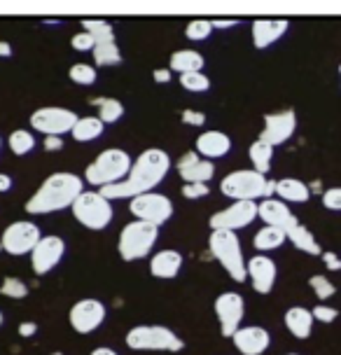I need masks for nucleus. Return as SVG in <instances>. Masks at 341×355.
<instances>
[{"instance_id":"obj_1","label":"nucleus","mask_w":341,"mask_h":355,"mask_svg":"<svg viewBox=\"0 0 341 355\" xmlns=\"http://www.w3.org/2000/svg\"><path fill=\"white\" fill-rule=\"evenodd\" d=\"M170 171V157L159 148H150L143 150L131 164V171L124 180L115 182V185L100 187L98 192L110 199L112 204L119 199H134L145 192H155V187H159L164 182V178Z\"/></svg>"},{"instance_id":"obj_2","label":"nucleus","mask_w":341,"mask_h":355,"mask_svg":"<svg viewBox=\"0 0 341 355\" xmlns=\"http://www.w3.org/2000/svg\"><path fill=\"white\" fill-rule=\"evenodd\" d=\"M82 192H85V178L68 173V171H59V173H52L42 180V185L35 189L24 208L28 215L61 213L71 208Z\"/></svg>"},{"instance_id":"obj_3","label":"nucleus","mask_w":341,"mask_h":355,"mask_svg":"<svg viewBox=\"0 0 341 355\" xmlns=\"http://www.w3.org/2000/svg\"><path fill=\"white\" fill-rule=\"evenodd\" d=\"M208 250L218 259L220 266L229 274L234 283H245L248 269H245V257L241 248V239L236 232L227 230H213L208 236Z\"/></svg>"},{"instance_id":"obj_4","label":"nucleus","mask_w":341,"mask_h":355,"mask_svg":"<svg viewBox=\"0 0 341 355\" xmlns=\"http://www.w3.org/2000/svg\"><path fill=\"white\" fill-rule=\"evenodd\" d=\"M131 155L122 148H108L85 168V182L91 187H108L124 180L131 171Z\"/></svg>"},{"instance_id":"obj_5","label":"nucleus","mask_w":341,"mask_h":355,"mask_svg":"<svg viewBox=\"0 0 341 355\" xmlns=\"http://www.w3.org/2000/svg\"><path fill=\"white\" fill-rule=\"evenodd\" d=\"M157 241H159V227L143 220H131L119 232L117 252L124 262H138L152 252Z\"/></svg>"},{"instance_id":"obj_6","label":"nucleus","mask_w":341,"mask_h":355,"mask_svg":"<svg viewBox=\"0 0 341 355\" xmlns=\"http://www.w3.org/2000/svg\"><path fill=\"white\" fill-rule=\"evenodd\" d=\"M73 218L80 222L85 230L103 232L110 227L112 218H115V206L110 199H105L98 189H85L78 201L71 206Z\"/></svg>"},{"instance_id":"obj_7","label":"nucleus","mask_w":341,"mask_h":355,"mask_svg":"<svg viewBox=\"0 0 341 355\" xmlns=\"http://www.w3.org/2000/svg\"><path fill=\"white\" fill-rule=\"evenodd\" d=\"M124 341L131 351L178 353L185 348V341H182L170 327H164V325H136L126 332Z\"/></svg>"},{"instance_id":"obj_8","label":"nucleus","mask_w":341,"mask_h":355,"mask_svg":"<svg viewBox=\"0 0 341 355\" xmlns=\"http://www.w3.org/2000/svg\"><path fill=\"white\" fill-rule=\"evenodd\" d=\"M269 178L255 168L231 171L220 180V192L231 201H262L267 199Z\"/></svg>"},{"instance_id":"obj_9","label":"nucleus","mask_w":341,"mask_h":355,"mask_svg":"<svg viewBox=\"0 0 341 355\" xmlns=\"http://www.w3.org/2000/svg\"><path fill=\"white\" fill-rule=\"evenodd\" d=\"M75 122H78V112L63 105H45L37 107L30 115V129L40 131L42 136H66L73 131Z\"/></svg>"},{"instance_id":"obj_10","label":"nucleus","mask_w":341,"mask_h":355,"mask_svg":"<svg viewBox=\"0 0 341 355\" xmlns=\"http://www.w3.org/2000/svg\"><path fill=\"white\" fill-rule=\"evenodd\" d=\"M129 213L134 215V220H143L161 227L173 218V201L161 192H145L131 199Z\"/></svg>"},{"instance_id":"obj_11","label":"nucleus","mask_w":341,"mask_h":355,"mask_svg":"<svg viewBox=\"0 0 341 355\" xmlns=\"http://www.w3.org/2000/svg\"><path fill=\"white\" fill-rule=\"evenodd\" d=\"M40 239H42V234H40V227H37L35 222L17 220V222H12V225L5 227L0 243H3V250L8 252V255L21 257V255H30L35 248V243Z\"/></svg>"},{"instance_id":"obj_12","label":"nucleus","mask_w":341,"mask_h":355,"mask_svg":"<svg viewBox=\"0 0 341 355\" xmlns=\"http://www.w3.org/2000/svg\"><path fill=\"white\" fill-rule=\"evenodd\" d=\"M63 255H66V241L56 234H42L30 252V269L35 276H47L61 264Z\"/></svg>"},{"instance_id":"obj_13","label":"nucleus","mask_w":341,"mask_h":355,"mask_svg":"<svg viewBox=\"0 0 341 355\" xmlns=\"http://www.w3.org/2000/svg\"><path fill=\"white\" fill-rule=\"evenodd\" d=\"M105 315H108V309L100 300H94V297H87V300L75 302L71 311H68V322L78 334H91L94 329H98L105 322Z\"/></svg>"},{"instance_id":"obj_14","label":"nucleus","mask_w":341,"mask_h":355,"mask_svg":"<svg viewBox=\"0 0 341 355\" xmlns=\"http://www.w3.org/2000/svg\"><path fill=\"white\" fill-rule=\"evenodd\" d=\"M216 315H218V322H220V334L231 339V334L243 325V315H245L243 295L236 293V290H227V293L218 295Z\"/></svg>"},{"instance_id":"obj_15","label":"nucleus","mask_w":341,"mask_h":355,"mask_svg":"<svg viewBox=\"0 0 341 355\" xmlns=\"http://www.w3.org/2000/svg\"><path fill=\"white\" fill-rule=\"evenodd\" d=\"M257 220V201H231L225 211H218L211 215L208 225L211 230H227L238 232L243 227H250Z\"/></svg>"},{"instance_id":"obj_16","label":"nucleus","mask_w":341,"mask_h":355,"mask_svg":"<svg viewBox=\"0 0 341 355\" xmlns=\"http://www.w3.org/2000/svg\"><path fill=\"white\" fill-rule=\"evenodd\" d=\"M297 131V115L295 110H281L271 112L264 117V129L260 133V141L269 143L271 148H279V145L288 143Z\"/></svg>"},{"instance_id":"obj_17","label":"nucleus","mask_w":341,"mask_h":355,"mask_svg":"<svg viewBox=\"0 0 341 355\" xmlns=\"http://www.w3.org/2000/svg\"><path fill=\"white\" fill-rule=\"evenodd\" d=\"M245 269H248V281L257 295H269L274 290L276 278H279V266L269 255H264V252L252 255L245 262Z\"/></svg>"},{"instance_id":"obj_18","label":"nucleus","mask_w":341,"mask_h":355,"mask_svg":"<svg viewBox=\"0 0 341 355\" xmlns=\"http://www.w3.org/2000/svg\"><path fill=\"white\" fill-rule=\"evenodd\" d=\"M231 344L241 355H262L269 351L271 334L260 325H241L231 334Z\"/></svg>"},{"instance_id":"obj_19","label":"nucleus","mask_w":341,"mask_h":355,"mask_svg":"<svg viewBox=\"0 0 341 355\" xmlns=\"http://www.w3.org/2000/svg\"><path fill=\"white\" fill-rule=\"evenodd\" d=\"M175 168H178V175L185 182H211L213 175H216V166H213V162L199 157L197 150L185 152V155L175 162Z\"/></svg>"},{"instance_id":"obj_20","label":"nucleus","mask_w":341,"mask_h":355,"mask_svg":"<svg viewBox=\"0 0 341 355\" xmlns=\"http://www.w3.org/2000/svg\"><path fill=\"white\" fill-rule=\"evenodd\" d=\"M288 28H290L288 19H257L250 26L252 44H255V49H267L271 44L279 42L288 33Z\"/></svg>"},{"instance_id":"obj_21","label":"nucleus","mask_w":341,"mask_h":355,"mask_svg":"<svg viewBox=\"0 0 341 355\" xmlns=\"http://www.w3.org/2000/svg\"><path fill=\"white\" fill-rule=\"evenodd\" d=\"M257 218L269 227H281L286 232V227L290 225V220L295 218V213L290 211V206L286 201H281L279 196H269V199L257 201Z\"/></svg>"},{"instance_id":"obj_22","label":"nucleus","mask_w":341,"mask_h":355,"mask_svg":"<svg viewBox=\"0 0 341 355\" xmlns=\"http://www.w3.org/2000/svg\"><path fill=\"white\" fill-rule=\"evenodd\" d=\"M197 155L204 157V159H220V157H227L231 152V138L222 131H204L197 138Z\"/></svg>"},{"instance_id":"obj_23","label":"nucleus","mask_w":341,"mask_h":355,"mask_svg":"<svg viewBox=\"0 0 341 355\" xmlns=\"http://www.w3.org/2000/svg\"><path fill=\"white\" fill-rule=\"evenodd\" d=\"M182 262H185V259H182L178 250H173V248L159 250L150 257V274L155 278H161V281H173V278L180 274Z\"/></svg>"},{"instance_id":"obj_24","label":"nucleus","mask_w":341,"mask_h":355,"mask_svg":"<svg viewBox=\"0 0 341 355\" xmlns=\"http://www.w3.org/2000/svg\"><path fill=\"white\" fill-rule=\"evenodd\" d=\"M283 322H286L288 332L292 334L295 339L304 341V339L311 337L315 318H313L311 309H306V306H290L286 311V315H283Z\"/></svg>"},{"instance_id":"obj_25","label":"nucleus","mask_w":341,"mask_h":355,"mask_svg":"<svg viewBox=\"0 0 341 355\" xmlns=\"http://www.w3.org/2000/svg\"><path fill=\"white\" fill-rule=\"evenodd\" d=\"M286 236H288V241L295 245L297 250L306 252V255H323V250H320L318 239L313 236L308 227L301 225L297 215H295L292 220H290V225L286 227Z\"/></svg>"},{"instance_id":"obj_26","label":"nucleus","mask_w":341,"mask_h":355,"mask_svg":"<svg viewBox=\"0 0 341 355\" xmlns=\"http://www.w3.org/2000/svg\"><path fill=\"white\" fill-rule=\"evenodd\" d=\"M276 196L286 204H306L311 199V189L297 178H281L276 180Z\"/></svg>"},{"instance_id":"obj_27","label":"nucleus","mask_w":341,"mask_h":355,"mask_svg":"<svg viewBox=\"0 0 341 355\" xmlns=\"http://www.w3.org/2000/svg\"><path fill=\"white\" fill-rule=\"evenodd\" d=\"M206 66V59L199 49H178V52L170 54V71L185 75V73H201Z\"/></svg>"},{"instance_id":"obj_28","label":"nucleus","mask_w":341,"mask_h":355,"mask_svg":"<svg viewBox=\"0 0 341 355\" xmlns=\"http://www.w3.org/2000/svg\"><path fill=\"white\" fill-rule=\"evenodd\" d=\"M288 241L286 236V232L281 230V227H269V225H264L260 232L252 236V245H255V250L257 252H271V250H279L283 243Z\"/></svg>"},{"instance_id":"obj_29","label":"nucleus","mask_w":341,"mask_h":355,"mask_svg":"<svg viewBox=\"0 0 341 355\" xmlns=\"http://www.w3.org/2000/svg\"><path fill=\"white\" fill-rule=\"evenodd\" d=\"M103 131H105V124L100 122L98 115L96 117L89 115V117H78V122H75L73 131H71V136L78 143H91V141H96V138L103 136Z\"/></svg>"},{"instance_id":"obj_30","label":"nucleus","mask_w":341,"mask_h":355,"mask_svg":"<svg viewBox=\"0 0 341 355\" xmlns=\"http://www.w3.org/2000/svg\"><path fill=\"white\" fill-rule=\"evenodd\" d=\"M248 157H250L252 168H255L257 173L267 175L269 171H271V162H274V148H271L269 143H264V141L257 138V141L250 145Z\"/></svg>"},{"instance_id":"obj_31","label":"nucleus","mask_w":341,"mask_h":355,"mask_svg":"<svg viewBox=\"0 0 341 355\" xmlns=\"http://www.w3.org/2000/svg\"><path fill=\"white\" fill-rule=\"evenodd\" d=\"M8 145H10V150L15 152L17 157H24V155H30V152L35 150V136H33V131H26V129H15L10 133V138H8Z\"/></svg>"},{"instance_id":"obj_32","label":"nucleus","mask_w":341,"mask_h":355,"mask_svg":"<svg viewBox=\"0 0 341 355\" xmlns=\"http://www.w3.org/2000/svg\"><path fill=\"white\" fill-rule=\"evenodd\" d=\"M91 54L96 66H117V63H122V49H119L117 42H100L91 49Z\"/></svg>"},{"instance_id":"obj_33","label":"nucleus","mask_w":341,"mask_h":355,"mask_svg":"<svg viewBox=\"0 0 341 355\" xmlns=\"http://www.w3.org/2000/svg\"><path fill=\"white\" fill-rule=\"evenodd\" d=\"M82 31L94 35L96 44L115 42V28H112L110 21H103V19H85V21H82Z\"/></svg>"},{"instance_id":"obj_34","label":"nucleus","mask_w":341,"mask_h":355,"mask_svg":"<svg viewBox=\"0 0 341 355\" xmlns=\"http://www.w3.org/2000/svg\"><path fill=\"white\" fill-rule=\"evenodd\" d=\"M68 78H71L75 85L91 87V85H96L98 73H96V66H91V63H73L71 71H68Z\"/></svg>"},{"instance_id":"obj_35","label":"nucleus","mask_w":341,"mask_h":355,"mask_svg":"<svg viewBox=\"0 0 341 355\" xmlns=\"http://www.w3.org/2000/svg\"><path fill=\"white\" fill-rule=\"evenodd\" d=\"M124 117V105L117 98H103L98 105V119L103 124H115Z\"/></svg>"},{"instance_id":"obj_36","label":"nucleus","mask_w":341,"mask_h":355,"mask_svg":"<svg viewBox=\"0 0 341 355\" xmlns=\"http://www.w3.org/2000/svg\"><path fill=\"white\" fill-rule=\"evenodd\" d=\"M180 87L187 89L189 94H204L211 89V80H208V75L201 71V73H185L180 75Z\"/></svg>"},{"instance_id":"obj_37","label":"nucleus","mask_w":341,"mask_h":355,"mask_svg":"<svg viewBox=\"0 0 341 355\" xmlns=\"http://www.w3.org/2000/svg\"><path fill=\"white\" fill-rule=\"evenodd\" d=\"M213 33V21L208 19H194L185 26V37L192 42H201V40H208Z\"/></svg>"},{"instance_id":"obj_38","label":"nucleus","mask_w":341,"mask_h":355,"mask_svg":"<svg viewBox=\"0 0 341 355\" xmlns=\"http://www.w3.org/2000/svg\"><path fill=\"white\" fill-rule=\"evenodd\" d=\"M0 293H3L8 300H24L28 295V285L17 276H8L0 285Z\"/></svg>"},{"instance_id":"obj_39","label":"nucleus","mask_w":341,"mask_h":355,"mask_svg":"<svg viewBox=\"0 0 341 355\" xmlns=\"http://www.w3.org/2000/svg\"><path fill=\"white\" fill-rule=\"evenodd\" d=\"M308 285H311L313 295L318 297V300H330L337 293V288H334V283L330 281L327 276H320V274H313L308 278Z\"/></svg>"},{"instance_id":"obj_40","label":"nucleus","mask_w":341,"mask_h":355,"mask_svg":"<svg viewBox=\"0 0 341 355\" xmlns=\"http://www.w3.org/2000/svg\"><path fill=\"white\" fill-rule=\"evenodd\" d=\"M182 196H185V199H204V196H208L211 194V187H208V182H185V185H182Z\"/></svg>"},{"instance_id":"obj_41","label":"nucleus","mask_w":341,"mask_h":355,"mask_svg":"<svg viewBox=\"0 0 341 355\" xmlns=\"http://www.w3.org/2000/svg\"><path fill=\"white\" fill-rule=\"evenodd\" d=\"M71 47L78 49V52H91V49L96 47V40H94V35H89L87 31H80V33H75L71 37Z\"/></svg>"},{"instance_id":"obj_42","label":"nucleus","mask_w":341,"mask_h":355,"mask_svg":"<svg viewBox=\"0 0 341 355\" xmlns=\"http://www.w3.org/2000/svg\"><path fill=\"white\" fill-rule=\"evenodd\" d=\"M311 313H313L315 320L325 322V325H330V322H334V320L339 318V311L334 309V306H327V304H318V306H313Z\"/></svg>"},{"instance_id":"obj_43","label":"nucleus","mask_w":341,"mask_h":355,"mask_svg":"<svg viewBox=\"0 0 341 355\" xmlns=\"http://www.w3.org/2000/svg\"><path fill=\"white\" fill-rule=\"evenodd\" d=\"M323 206L327 211H341V187H330L323 192Z\"/></svg>"},{"instance_id":"obj_44","label":"nucleus","mask_w":341,"mask_h":355,"mask_svg":"<svg viewBox=\"0 0 341 355\" xmlns=\"http://www.w3.org/2000/svg\"><path fill=\"white\" fill-rule=\"evenodd\" d=\"M182 124H189V126H204L206 124V115L199 110H182Z\"/></svg>"},{"instance_id":"obj_45","label":"nucleus","mask_w":341,"mask_h":355,"mask_svg":"<svg viewBox=\"0 0 341 355\" xmlns=\"http://www.w3.org/2000/svg\"><path fill=\"white\" fill-rule=\"evenodd\" d=\"M42 150H47V152L63 150V138L61 136H45L42 138Z\"/></svg>"},{"instance_id":"obj_46","label":"nucleus","mask_w":341,"mask_h":355,"mask_svg":"<svg viewBox=\"0 0 341 355\" xmlns=\"http://www.w3.org/2000/svg\"><path fill=\"white\" fill-rule=\"evenodd\" d=\"M320 257H323V262H325V266H327V269H330V271H339V269H341V257L337 255V252L325 250Z\"/></svg>"},{"instance_id":"obj_47","label":"nucleus","mask_w":341,"mask_h":355,"mask_svg":"<svg viewBox=\"0 0 341 355\" xmlns=\"http://www.w3.org/2000/svg\"><path fill=\"white\" fill-rule=\"evenodd\" d=\"M17 332H19V337H24V339L35 337V334H37V322H21Z\"/></svg>"},{"instance_id":"obj_48","label":"nucleus","mask_w":341,"mask_h":355,"mask_svg":"<svg viewBox=\"0 0 341 355\" xmlns=\"http://www.w3.org/2000/svg\"><path fill=\"white\" fill-rule=\"evenodd\" d=\"M152 80L159 82V85H166V82H170V68H157V71H152Z\"/></svg>"},{"instance_id":"obj_49","label":"nucleus","mask_w":341,"mask_h":355,"mask_svg":"<svg viewBox=\"0 0 341 355\" xmlns=\"http://www.w3.org/2000/svg\"><path fill=\"white\" fill-rule=\"evenodd\" d=\"M238 19H227V21H213V31L220 28V31H227V28H234V26H238Z\"/></svg>"},{"instance_id":"obj_50","label":"nucleus","mask_w":341,"mask_h":355,"mask_svg":"<svg viewBox=\"0 0 341 355\" xmlns=\"http://www.w3.org/2000/svg\"><path fill=\"white\" fill-rule=\"evenodd\" d=\"M12 189V178L8 173H0V192H10Z\"/></svg>"},{"instance_id":"obj_51","label":"nucleus","mask_w":341,"mask_h":355,"mask_svg":"<svg viewBox=\"0 0 341 355\" xmlns=\"http://www.w3.org/2000/svg\"><path fill=\"white\" fill-rule=\"evenodd\" d=\"M10 56H12V44L0 40V59H10Z\"/></svg>"},{"instance_id":"obj_52","label":"nucleus","mask_w":341,"mask_h":355,"mask_svg":"<svg viewBox=\"0 0 341 355\" xmlns=\"http://www.w3.org/2000/svg\"><path fill=\"white\" fill-rule=\"evenodd\" d=\"M89 355H117V351H112L108 346H98V348H94Z\"/></svg>"},{"instance_id":"obj_53","label":"nucleus","mask_w":341,"mask_h":355,"mask_svg":"<svg viewBox=\"0 0 341 355\" xmlns=\"http://www.w3.org/2000/svg\"><path fill=\"white\" fill-rule=\"evenodd\" d=\"M308 189H311V194H320V192H323V182H320V180H313L311 185H308Z\"/></svg>"},{"instance_id":"obj_54","label":"nucleus","mask_w":341,"mask_h":355,"mask_svg":"<svg viewBox=\"0 0 341 355\" xmlns=\"http://www.w3.org/2000/svg\"><path fill=\"white\" fill-rule=\"evenodd\" d=\"M5 322V315H3V311H0V325H3Z\"/></svg>"},{"instance_id":"obj_55","label":"nucleus","mask_w":341,"mask_h":355,"mask_svg":"<svg viewBox=\"0 0 341 355\" xmlns=\"http://www.w3.org/2000/svg\"><path fill=\"white\" fill-rule=\"evenodd\" d=\"M49 355H63V353H49Z\"/></svg>"},{"instance_id":"obj_56","label":"nucleus","mask_w":341,"mask_h":355,"mask_svg":"<svg viewBox=\"0 0 341 355\" xmlns=\"http://www.w3.org/2000/svg\"><path fill=\"white\" fill-rule=\"evenodd\" d=\"M0 252H3V243H0Z\"/></svg>"},{"instance_id":"obj_57","label":"nucleus","mask_w":341,"mask_h":355,"mask_svg":"<svg viewBox=\"0 0 341 355\" xmlns=\"http://www.w3.org/2000/svg\"><path fill=\"white\" fill-rule=\"evenodd\" d=\"M288 355H299V353H288Z\"/></svg>"},{"instance_id":"obj_58","label":"nucleus","mask_w":341,"mask_h":355,"mask_svg":"<svg viewBox=\"0 0 341 355\" xmlns=\"http://www.w3.org/2000/svg\"><path fill=\"white\" fill-rule=\"evenodd\" d=\"M0 145H3V138H0Z\"/></svg>"},{"instance_id":"obj_59","label":"nucleus","mask_w":341,"mask_h":355,"mask_svg":"<svg viewBox=\"0 0 341 355\" xmlns=\"http://www.w3.org/2000/svg\"><path fill=\"white\" fill-rule=\"evenodd\" d=\"M339 75H341V66H339Z\"/></svg>"}]
</instances>
